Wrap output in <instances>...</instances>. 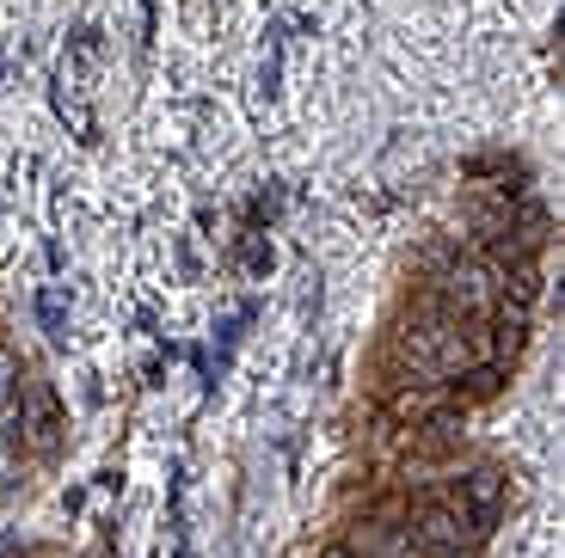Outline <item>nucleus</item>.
Returning a JSON list of instances; mask_svg holds the SVG:
<instances>
[{"label": "nucleus", "mask_w": 565, "mask_h": 558, "mask_svg": "<svg viewBox=\"0 0 565 558\" xmlns=\"http://www.w3.org/2000/svg\"><path fill=\"white\" fill-rule=\"evenodd\" d=\"M473 522H480V516L461 509V497H437V503H424V509H418V528H412V534H424V540L443 552V546H467Z\"/></svg>", "instance_id": "f257e3e1"}, {"label": "nucleus", "mask_w": 565, "mask_h": 558, "mask_svg": "<svg viewBox=\"0 0 565 558\" xmlns=\"http://www.w3.org/2000/svg\"><path fill=\"white\" fill-rule=\"evenodd\" d=\"M320 558H356V546H326Z\"/></svg>", "instance_id": "f03ea898"}]
</instances>
